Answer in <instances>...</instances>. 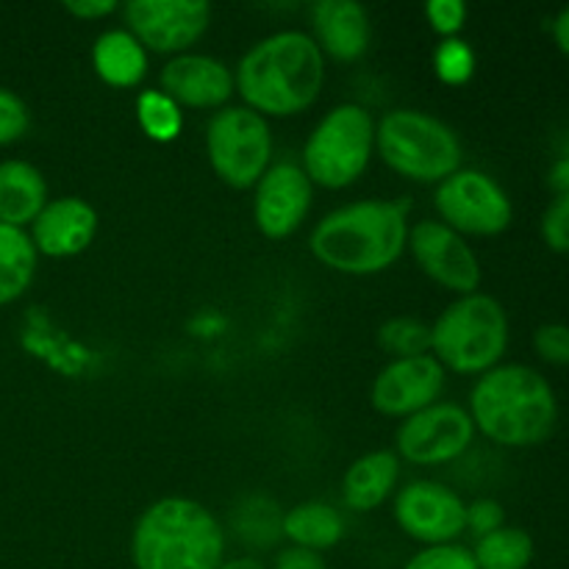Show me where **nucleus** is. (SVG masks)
<instances>
[{
	"mask_svg": "<svg viewBox=\"0 0 569 569\" xmlns=\"http://www.w3.org/2000/svg\"><path fill=\"white\" fill-rule=\"evenodd\" d=\"M64 9L81 20H100L117 9L114 0H67Z\"/></svg>",
	"mask_w": 569,
	"mask_h": 569,
	"instance_id": "36",
	"label": "nucleus"
},
{
	"mask_svg": "<svg viewBox=\"0 0 569 569\" xmlns=\"http://www.w3.org/2000/svg\"><path fill=\"white\" fill-rule=\"evenodd\" d=\"M553 37H556V44H559V48L569 56V6L567 9H561V14L553 20Z\"/></svg>",
	"mask_w": 569,
	"mask_h": 569,
	"instance_id": "37",
	"label": "nucleus"
},
{
	"mask_svg": "<svg viewBox=\"0 0 569 569\" xmlns=\"http://www.w3.org/2000/svg\"><path fill=\"white\" fill-rule=\"evenodd\" d=\"M137 117L142 131L156 142H172L181 133V106L161 89H148L137 100Z\"/></svg>",
	"mask_w": 569,
	"mask_h": 569,
	"instance_id": "26",
	"label": "nucleus"
},
{
	"mask_svg": "<svg viewBox=\"0 0 569 569\" xmlns=\"http://www.w3.org/2000/svg\"><path fill=\"white\" fill-rule=\"evenodd\" d=\"M542 237L550 250L569 253V187L561 189L553 203L548 206V211H545Z\"/></svg>",
	"mask_w": 569,
	"mask_h": 569,
	"instance_id": "31",
	"label": "nucleus"
},
{
	"mask_svg": "<svg viewBox=\"0 0 569 569\" xmlns=\"http://www.w3.org/2000/svg\"><path fill=\"white\" fill-rule=\"evenodd\" d=\"M378 342L395 359L428 356L431 353V326L415 320V317H395V320H387L381 326Z\"/></svg>",
	"mask_w": 569,
	"mask_h": 569,
	"instance_id": "27",
	"label": "nucleus"
},
{
	"mask_svg": "<svg viewBox=\"0 0 569 569\" xmlns=\"http://www.w3.org/2000/svg\"><path fill=\"white\" fill-rule=\"evenodd\" d=\"M433 203L445 226L472 237L503 233L515 214L506 189L481 170H456L439 181Z\"/></svg>",
	"mask_w": 569,
	"mask_h": 569,
	"instance_id": "9",
	"label": "nucleus"
},
{
	"mask_svg": "<svg viewBox=\"0 0 569 569\" xmlns=\"http://www.w3.org/2000/svg\"><path fill=\"white\" fill-rule=\"evenodd\" d=\"M98 233V211L83 198H56L44 203L37 220L31 222V242L37 253L67 259L78 256L92 244Z\"/></svg>",
	"mask_w": 569,
	"mask_h": 569,
	"instance_id": "17",
	"label": "nucleus"
},
{
	"mask_svg": "<svg viewBox=\"0 0 569 569\" xmlns=\"http://www.w3.org/2000/svg\"><path fill=\"white\" fill-rule=\"evenodd\" d=\"M220 569H267L261 565L259 559H250V556H244V559H233V561H222Z\"/></svg>",
	"mask_w": 569,
	"mask_h": 569,
	"instance_id": "38",
	"label": "nucleus"
},
{
	"mask_svg": "<svg viewBox=\"0 0 569 569\" xmlns=\"http://www.w3.org/2000/svg\"><path fill=\"white\" fill-rule=\"evenodd\" d=\"M326 81V56L315 37L278 31L256 42L239 59L233 83L248 109L276 117L309 109Z\"/></svg>",
	"mask_w": 569,
	"mask_h": 569,
	"instance_id": "1",
	"label": "nucleus"
},
{
	"mask_svg": "<svg viewBox=\"0 0 569 569\" xmlns=\"http://www.w3.org/2000/svg\"><path fill=\"white\" fill-rule=\"evenodd\" d=\"M509 348V317L495 298L472 292L450 303L431 326V353L442 367L478 376L498 367Z\"/></svg>",
	"mask_w": 569,
	"mask_h": 569,
	"instance_id": "5",
	"label": "nucleus"
},
{
	"mask_svg": "<svg viewBox=\"0 0 569 569\" xmlns=\"http://www.w3.org/2000/svg\"><path fill=\"white\" fill-rule=\"evenodd\" d=\"M533 348L550 365H569V326L548 322L533 333Z\"/></svg>",
	"mask_w": 569,
	"mask_h": 569,
	"instance_id": "32",
	"label": "nucleus"
},
{
	"mask_svg": "<svg viewBox=\"0 0 569 569\" xmlns=\"http://www.w3.org/2000/svg\"><path fill=\"white\" fill-rule=\"evenodd\" d=\"M28 126H31V111L26 100L11 89L0 87V148L26 137Z\"/></svg>",
	"mask_w": 569,
	"mask_h": 569,
	"instance_id": "29",
	"label": "nucleus"
},
{
	"mask_svg": "<svg viewBox=\"0 0 569 569\" xmlns=\"http://www.w3.org/2000/svg\"><path fill=\"white\" fill-rule=\"evenodd\" d=\"M426 17L431 28L445 37H456L467 20V6L465 0H428Z\"/></svg>",
	"mask_w": 569,
	"mask_h": 569,
	"instance_id": "33",
	"label": "nucleus"
},
{
	"mask_svg": "<svg viewBox=\"0 0 569 569\" xmlns=\"http://www.w3.org/2000/svg\"><path fill=\"white\" fill-rule=\"evenodd\" d=\"M311 26L322 56L356 61L370 48V14L356 0H320L311 9Z\"/></svg>",
	"mask_w": 569,
	"mask_h": 569,
	"instance_id": "18",
	"label": "nucleus"
},
{
	"mask_svg": "<svg viewBox=\"0 0 569 569\" xmlns=\"http://www.w3.org/2000/svg\"><path fill=\"white\" fill-rule=\"evenodd\" d=\"M161 92L178 106L217 109L233 94V72L220 59L203 53H178L161 67Z\"/></svg>",
	"mask_w": 569,
	"mask_h": 569,
	"instance_id": "16",
	"label": "nucleus"
},
{
	"mask_svg": "<svg viewBox=\"0 0 569 569\" xmlns=\"http://www.w3.org/2000/svg\"><path fill=\"white\" fill-rule=\"evenodd\" d=\"M470 417L483 437L506 448H531L553 433L559 403L550 383L526 365L492 367L470 395Z\"/></svg>",
	"mask_w": 569,
	"mask_h": 569,
	"instance_id": "3",
	"label": "nucleus"
},
{
	"mask_svg": "<svg viewBox=\"0 0 569 569\" xmlns=\"http://www.w3.org/2000/svg\"><path fill=\"white\" fill-rule=\"evenodd\" d=\"M126 22L144 50L181 53L206 33L211 6L206 0H131Z\"/></svg>",
	"mask_w": 569,
	"mask_h": 569,
	"instance_id": "11",
	"label": "nucleus"
},
{
	"mask_svg": "<svg viewBox=\"0 0 569 569\" xmlns=\"http://www.w3.org/2000/svg\"><path fill=\"white\" fill-rule=\"evenodd\" d=\"M345 520L333 506L320 503V500H309L283 515V537L292 539L295 548L303 550H320L333 548L342 539Z\"/></svg>",
	"mask_w": 569,
	"mask_h": 569,
	"instance_id": "22",
	"label": "nucleus"
},
{
	"mask_svg": "<svg viewBox=\"0 0 569 569\" xmlns=\"http://www.w3.org/2000/svg\"><path fill=\"white\" fill-rule=\"evenodd\" d=\"M503 506L498 500H476L472 506H467V528L472 533H478V539L487 537V533H495L498 528H503Z\"/></svg>",
	"mask_w": 569,
	"mask_h": 569,
	"instance_id": "34",
	"label": "nucleus"
},
{
	"mask_svg": "<svg viewBox=\"0 0 569 569\" xmlns=\"http://www.w3.org/2000/svg\"><path fill=\"white\" fill-rule=\"evenodd\" d=\"M403 569H478L472 550L461 545H433L420 550Z\"/></svg>",
	"mask_w": 569,
	"mask_h": 569,
	"instance_id": "30",
	"label": "nucleus"
},
{
	"mask_svg": "<svg viewBox=\"0 0 569 569\" xmlns=\"http://www.w3.org/2000/svg\"><path fill=\"white\" fill-rule=\"evenodd\" d=\"M206 153L222 181L237 189L256 187L270 167V126L248 106H226L206 128Z\"/></svg>",
	"mask_w": 569,
	"mask_h": 569,
	"instance_id": "8",
	"label": "nucleus"
},
{
	"mask_svg": "<svg viewBox=\"0 0 569 569\" xmlns=\"http://www.w3.org/2000/svg\"><path fill=\"white\" fill-rule=\"evenodd\" d=\"M48 203V183L39 167L22 159L0 161V222L26 228Z\"/></svg>",
	"mask_w": 569,
	"mask_h": 569,
	"instance_id": "19",
	"label": "nucleus"
},
{
	"mask_svg": "<svg viewBox=\"0 0 569 569\" xmlns=\"http://www.w3.org/2000/svg\"><path fill=\"white\" fill-rule=\"evenodd\" d=\"M400 465L392 450H376L350 465L342 481L345 506L353 511H372L392 495Z\"/></svg>",
	"mask_w": 569,
	"mask_h": 569,
	"instance_id": "21",
	"label": "nucleus"
},
{
	"mask_svg": "<svg viewBox=\"0 0 569 569\" xmlns=\"http://www.w3.org/2000/svg\"><path fill=\"white\" fill-rule=\"evenodd\" d=\"M409 244L406 200H356L322 217L309 237L317 259L348 276H372L400 259Z\"/></svg>",
	"mask_w": 569,
	"mask_h": 569,
	"instance_id": "2",
	"label": "nucleus"
},
{
	"mask_svg": "<svg viewBox=\"0 0 569 569\" xmlns=\"http://www.w3.org/2000/svg\"><path fill=\"white\" fill-rule=\"evenodd\" d=\"M272 569H328V565L322 561L320 553H315V550L289 548L278 556Z\"/></svg>",
	"mask_w": 569,
	"mask_h": 569,
	"instance_id": "35",
	"label": "nucleus"
},
{
	"mask_svg": "<svg viewBox=\"0 0 569 569\" xmlns=\"http://www.w3.org/2000/svg\"><path fill=\"white\" fill-rule=\"evenodd\" d=\"M433 70L450 87H459L467 83L476 72V53H472L470 44L459 37H450L433 50Z\"/></svg>",
	"mask_w": 569,
	"mask_h": 569,
	"instance_id": "28",
	"label": "nucleus"
},
{
	"mask_svg": "<svg viewBox=\"0 0 569 569\" xmlns=\"http://www.w3.org/2000/svg\"><path fill=\"white\" fill-rule=\"evenodd\" d=\"M92 64L94 72L111 87H137L148 72V50L128 28H111L94 39Z\"/></svg>",
	"mask_w": 569,
	"mask_h": 569,
	"instance_id": "20",
	"label": "nucleus"
},
{
	"mask_svg": "<svg viewBox=\"0 0 569 569\" xmlns=\"http://www.w3.org/2000/svg\"><path fill=\"white\" fill-rule=\"evenodd\" d=\"M381 159L411 181H445L461 170V139L448 122L428 111L395 109L376 126Z\"/></svg>",
	"mask_w": 569,
	"mask_h": 569,
	"instance_id": "6",
	"label": "nucleus"
},
{
	"mask_svg": "<svg viewBox=\"0 0 569 569\" xmlns=\"http://www.w3.org/2000/svg\"><path fill=\"white\" fill-rule=\"evenodd\" d=\"M417 264L450 292L472 295L481 287V261L459 231L439 220H422L409 231Z\"/></svg>",
	"mask_w": 569,
	"mask_h": 569,
	"instance_id": "13",
	"label": "nucleus"
},
{
	"mask_svg": "<svg viewBox=\"0 0 569 569\" xmlns=\"http://www.w3.org/2000/svg\"><path fill=\"white\" fill-rule=\"evenodd\" d=\"M476 437L470 411L456 403H433L406 417L398 428V450L411 465L433 467L459 459Z\"/></svg>",
	"mask_w": 569,
	"mask_h": 569,
	"instance_id": "10",
	"label": "nucleus"
},
{
	"mask_svg": "<svg viewBox=\"0 0 569 569\" xmlns=\"http://www.w3.org/2000/svg\"><path fill=\"white\" fill-rule=\"evenodd\" d=\"M395 520L417 542L453 545L467 528V506L453 489L437 481H415L395 498Z\"/></svg>",
	"mask_w": 569,
	"mask_h": 569,
	"instance_id": "12",
	"label": "nucleus"
},
{
	"mask_svg": "<svg viewBox=\"0 0 569 569\" xmlns=\"http://www.w3.org/2000/svg\"><path fill=\"white\" fill-rule=\"evenodd\" d=\"M478 569H528L533 561V539L522 528H498L478 539L472 550Z\"/></svg>",
	"mask_w": 569,
	"mask_h": 569,
	"instance_id": "24",
	"label": "nucleus"
},
{
	"mask_svg": "<svg viewBox=\"0 0 569 569\" xmlns=\"http://www.w3.org/2000/svg\"><path fill=\"white\" fill-rule=\"evenodd\" d=\"M37 248L26 228L0 222V306L11 303L31 287L37 276Z\"/></svg>",
	"mask_w": 569,
	"mask_h": 569,
	"instance_id": "23",
	"label": "nucleus"
},
{
	"mask_svg": "<svg viewBox=\"0 0 569 569\" xmlns=\"http://www.w3.org/2000/svg\"><path fill=\"white\" fill-rule=\"evenodd\" d=\"M445 389V367L428 356L392 359L372 381L370 400L381 415L411 417L437 403Z\"/></svg>",
	"mask_w": 569,
	"mask_h": 569,
	"instance_id": "15",
	"label": "nucleus"
},
{
	"mask_svg": "<svg viewBox=\"0 0 569 569\" xmlns=\"http://www.w3.org/2000/svg\"><path fill=\"white\" fill-rule=\"evenodd\" d=\"M222 553V528L194 500H159L133 526L131 556L137 569H220Z\"/></svg>",
	"mask_w": 569,
	"mask_h": 569,
	"instance_id": "4",
	"label": "nucleus"
},
{
	"mask_svg": "<svg viewBox=\"0 0 569 569\" xmlns=\"http://www.w3.org/2000/svg\"><path fill=\"white\" fill-rule=\"evenodd\" d=\"M376 148V120L359 103H342L328 111L303 148V172L311 183L342 189L370 164Z\"/></svg>",
	"mask_w": 569,
	"mask_h": 569,
	"instance_id": "7",
	"label": "nucleus"
},
{
	"mask_svg": "<svg viewBox=\"0 0 569 569\" xmlns=\"http://www.w3.org/2000/svg\"><path fill=\"white\" fill-rule=\"evenodd\" d=\"M233 526L250 548H270L278 537H283V515L267 498L242 500L233 515Z\"/></svg>",
	"mask_w": 569,
	"mask_h": 569,
	"instance_id": "25",
	"label": "nucleus"
},
{
	"mask_svg": "<svg viewBox=\"0 0 569 569\" xmlns=\"http://www.w3.org/2000/svg\"><path fill=\"white\" fill-rule=\"evenodd\" d=\"M311 206V181L295 161L267 167L256 183L253 217L264 237L287 239L300 228Z\"/></svg>",
	"mask_w": 569,
	"mask_h": 569,
	"instance_id": "14",
	"label": "nucleus"
}]
</instances>
